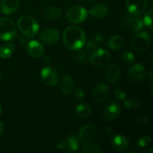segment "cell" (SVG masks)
<instances>
[{"instance_id": "cell-1", "label": "cell", "mask_w": 153, "mask_h": 153, "mask_svg": "<svg viewBox=\"0 0 153 153\" xmlns=\"http://www.w3.org/2000/svg\"><path fill=\"white\" fill-rule=\"evenodd\" d=\"M86 36L81 28L70 26L63 34V43L70 50H79L86 45Z\"/></svg>"}, {"instance_id": "cell-2", "label": "cell", "mask_w": 153, "mask_h": 153, "mask_svg": "<svg viewBox=\"0 0 153 153\" xmlns=\"http://www.w3.org/2000/svg\"><path fill=\"white\" fill-rule=\"evenodd\" d=\"M19 31L28 37H32L39 31V24L35 19L29 16H24L17 21Z\"/></svg>"}, {"instance_id": "cell-3", "label": "cell", "mask_w": 153, "mask_h": 153, "mask_svg": "<svg viewBox=\"0 0 153 153\" xmlns=\"http://www.w3.org/2000/svg\"><path fill=\"white\" fill-rule=\"evenodd\" d=\"M16 36V28L11 19L3 17L0 19V39L4 41L13 40Z\"/></svg>"}, {"instance_id": "cell-4", "label": "cell", "mask_w": 153, "mask_h": 153, "mask_svg": "<svg viewBox=\"0 0 153 153\" xmlns=\"http://www.w3.org/2000/svg\"><path fill=\"white\" fill-rule=\"evenodd\" d=\"M111 54L106 49L102 48L94 50L89 58L91 65L97 68H101L107 66L111 61Z\"/></svg>"}, {"instance_id": "cell-5", "label": "cell", "mask_w": 153, "mask_h": 153, "mask_svg": "<svg viewBox=\"0 0 153 153\" xmlns=\"http://www.w3.org/2000/svg\"><path fill=\"white\" fill-rule=\"evenodd\" d=\"M151 43V37L146 31H139L131 41V47L134 52H142L146 50Z\"/></svg>"}, {"instance_id": "cell-6", "label": "cell", "mask_w": 153, "mask_h": 153, "mask_svg": "<svg viewBox=\"0 0 153 153\" xmlns=\"http://www.w3.org/2000/svg\"><path fill=\"white\" fill-rule=\"evenodd\" d=\"M67 20L71 23L79 24L85 21L88 17V11L82 6H72L66 13Z\"/></svg>"}, {"instance_id": "cell-7", "label": "cell", "mask_w": 153, "mask_h": 153, "mask_svg": "<svg viewBox=\"0 0 153 153\" xmlns=\"http://www.w3.org/2000/svg\"><path fill=\"white\" fill-rule=\"evenodd\" d=\"M120 24L123 28L132 31L137 32L143 28V21L137 17L136 15L126 14L124 15L120 20Z\"/></svg>"}, {"instance_id": "cell-8", "label": "cell", "mask_w": 153, "mask_h": 153, "mask_svg": "<svg viewBox=\"0 0 153 153\" xmlns=\"http://www.w3.org/2000/svg\"><path fill=\"white\" fill-rule=\"evenodd\" d=\"M128 75L132 83L141 84L144 82L146 78V69L141 64L137 63L130 67Z\"/></svg>"}, {"instance_id": "cell-9", "label": "cell", "mask_w": 153, "mask_h": 153, "mask_svg": "<svg viewBox=\"0 0 153 153\" xmlns=\"http://www.w3.org/2000/svg\"><path fill=\"white\" fill-rule=\"evenodd\" d=\"M40 77L43 83L49 86H55L59 80L58 71L52 67H43L40 72Z\"/></svg>"}, {"instance_id": "cell-10", "label": "cell", "mask_w": 153, "mask_h": 153, "mask_svg": "<svg viewBox=\"0 0 153 153\" xmlns=\"http://www.w3.org/2000/svg\"><path fill=\"white\" fill-rule=\"evenodd\" d=\"M127 10L131 14L138 15L141 14L147 7L146 0H126V1Z\"/></svg>"}, {"instance_id": "cell-11", "label": "cell", "mask_w": 153, "mask_h": 153, "mask_svg": "<svg viewBox=\"0 0 153 153\" xmlns=\"http://www.w3.org/2000/svg\"><path fill=\"white\" fill-rule=\"evenodd\" d=\"M59 32L55 28H48L43 29L39 33V39L46 44H54L59 40Z\"/></svg>"}, {"instance_id": "cell-12", "label": "cell", "mask_w": 153, "mask_h": 153, "mask_svg": "<svg viewBox=\"0 0 153 153\" xmlns=\"http://www.w3.org/2000/svg\"><path fill=\"white\" fill-rule=\"evenodd\" d=\"M97 137V128L93 125H86L82 127L79 132L78 138L82 143L91 142Z\"/></svg>"}, {"instance_id": "cell-13", "label": "cell", "mask_w": 153, "mask_h": 153, "mask_svg": "<svg viewBox=\"0 0 153 153\" xmlns=\"http://www.w3.org/2000/svg\"><path fill=\"white\" fill-rule=\"evenodd\" d=\"M110 96V88L107 85L100 84L94 88L93 91V98L98 103L104 102Z\"/></svg>"}, {"instance_id": "cell-14", "label": "cell", "mask_w": 153, "mask_h": 153, "mask_svg": "<svg viewBox=\"0 0 153 153\" xmlns=\"http://www.w3.org/2000/svg\"><path fill=\"white\" fill-rule=\"evenodd\" d=\"M121 112V107L119 103L112 102L108 103L105 108L103 111V116L106 120H114L120 116Z\"/></svg>"}, {"instance_id": "cell-15", "label": "cell", "mask_w": 153, "mask_h": 153, "mask_svg": "<svg viewBox=\"0 0 153 153\" xmlns=\"http://www.w3.org/2000/svg\"><path fill=\"white\" fill-rule=\"evenodd\" d=\"M120 77V67L115 64H108L105 70V78L109 83H114Z\"/></svg>"}, {"instance_id": "cell-16", "label": "cell", "mask_w": 153, "mask_h": 153, "mask_svg": "<svg viewBox=\"0 0 153 153\" xmlns=\"http://www.w3.org/2000/svg\"><path fill=\"white\" fill-rule=\"evenodd\" d=\"M129 142L128 140L121 134H117L112 137L111 140V146L114 150L122 152L128 149Z\"/></svg>"}, {"instance_id": "cell-17", "label": "cell", "mask_w": 153, "mask_h": 153, "mask_svg": "<svg viewBox=\"0 0 153 153\" xmlns=\"http://www.w3.org/2000/svg\"><path fill=\"white\" fill-rule=\"evenodd\" d=\"M19 6V0H1L0 10L4 14H12L17 10Z\"/></svg>"}, {"instance_id": "cell-18", "label": "cell", "mask_w": 153, "mask_h": 153, "mask_svg": "<svg viewBox=\"0 0 153 153\" xmlns=\"http://www.w3.org/2000/svg\"><path fill=\"white\" fill-rule=\"evenodd\" d=\"M28 52L34 58H41L44 55L45 49L43 45L37 40H31L28 43Z\"/></svg>"}, {"instance_id": "cell-19", "label": "cell", "mask_w": 153, "mask_h": 153, "mask_svg": "<svg viewBox=\"0 0 153 153\" xmlns=\"http://www.w3.org/2000/svg\"><path fill=\"white\" fill-rule=\"evenodd\" d=\"M89 14L97 19L104 18L108 14V8L104 4H97L90 9Z\"/></svg>"}, {"instance_id": "cell-20", "label": "cell", "mask_w": 153, "mask_h": 153, "mask_svg": "<svg viewBox=\"0 0 153 153\" xmlns=\"http://www.w3.org/2000/svg\"><path fill=\"white\" fill-rule=\"evenodd\" d=\"M73 88H74V81L71 76L67 75L61 79L60 82V89L63 94L69 95L71 94Z\"/></svg>"}, {"instance_id": "cell-21", "label": "cell", "mask_w": 153, "mask_h": 153, "mask_svg": "<svg viewBox=\"0 0 153 153\" xmlns=\"http://www.w3.org/2000/svg\"><path fill=\"white\" fill-rule=\"evenodd\" d=\"M75 114L79 119H87L91 114V108L88 104L81 103L76 106Z\"/></svg>"}, {"instance_id": "cell-22", "label": "cell", "mask_w": 153, "mask_h": 153, "mask_svg": "<svg viewBox=\"0 0 153 153\" xmlns=\"http://www.w3.org/2000/svg\"><path fill=\"white\" fill-rule=\"evenodd\" d=\"M124 39L120 35H114L108 40V46L112 50H118L123 46Z\"/></svg>"}, {"instance_id": "cell-23", "label": "cell", "mask_w": 153, "mask_h": 153, "mask_svg": "<svg viewBox=\"0 0 153 153\" xmlns=\"http://www.w3.org/2000/svg\"><path fill=\"white\" fill-rule=\"evenodd\" d=\"M103 40H104V37L102 34L101 33H97L91 40H88L86 49L88 51H91L97 49L99 46H100L103 43Z\"/></svg>"}, {"instance_id": "cell-24", "label": "cell", "mask_w": 153, "mask_h": 153, "mask_svg": "<svg viewBox=\"0 0 153 153\" xmlns=\"http://www.w3.org/2000/svg\"><path fill=\"white\" fill-rule=\"evenodd\" d=\"M67 141V146H66V149H67L68 152H74L78 151L79 147V140L77 137L74 135L69 136Z\"/></svg>"}, {"instance_id": "cell-25", "label": "cell", "mask_w": 153, "mask_h": 153, "mask_svg": "<svg viewBox=\"0 0 153 153\" xmlns=\"http://www.w3.org/2000/svg\"><path fill=\"white\" fill-rule=\"evenodd\" d=\"M15 46L13 43H6V44L3 45L1 48H0V57L1 58H8L13 55V52H14Z\"/></svg>"}, {"instance_id": "cell-26", "label": "cell", "mask_w": 153, "mask_h": 153, "mask_svg": "<svg viewBox=\"0 0 153 153\" xmlns=\"http://www.w3.org/2000/svg\"><path fill=\"white\" fill-rule=\"evenodd\" d=\"M44 17L47 19H56L61 17V10L59 7H52L46 9L43 14Z\"/></svg>"}, {"instance_id": "cell-27", "label": "cell", "mask_w": 153, "mask_h": 153, "mask_svg": "<svg viewBox=\"0 0 153 153\" xmlns=\"http://www.w3.org/2000/svg\"><path fill=\"white\" fill-rule=\"evenodd\" d=\"M82 152L83 153H101L102 149H100V146L97 143L91 142L85 143V146L82 148Z\"/></svg>"}, {"instance_id": "cell-28", "label": "cell", "mask_w": 153, "mask_h": 153, "mask_svg": "<svg viewBox=\"0 0 153 153\" xmlns=\"http://www.w3.org/2000/svg\"><path fill=\"white\" fill-rule=\"evenodd\" d=\"M140 105V101L137 97H131L124 100V106L128 109H136Z\"/></svg>"}, {"instance_id": "cell-29", "label": "cell", "mask_w": 153, "mask_h": 153, "mask_svg": "<svg viewBox=\"0 0 153 153\" xmlns=\"http://www.w3.org/2000/svg\"><path fill=\"white\" fill-rule=\"evenodd\" d=\"M121 59L126 64H131L134 61L135 59V57L133 52H131V51L128 50H124L123 52L121 53Z\"/></svg>"}, {"instance_id": "cell-30", "label": "cell", "mask_w": 153, "mask_h": 153, "mask_svg": "<svg viewBox=\"0 0 153 153\" xmlns=\"http://www.w3.org/2000/svg\"><path fill=\"white\" fill-rule=\"evenodd\" d=\"M151 141H152V138L149 137V135H143L141 137H140L137 143V147L138 149H144V148L147 147L149 144H150Z\"/></svg>"}, {"instance_id": "cell-31", "label": "cell", "mask_w": 153, "mask_h": 153, "mask_svg": "<svg viewBox=\"0 0 153 153\" xmlns=\"http://www.w3.org/2000/svg\"><path fill=\"white\" fill-rule=\"evenodd\" d=\"M152 13L153 10H150L147 13H146V14L143 16V25H146L149 30H152Z\"/></svg>"}, {"instance_id": "cell-32", "label": "cell", "mask_w": 153, "mask_h": 153, "mask_svg": "<svg viewBox=\"0 0 153 153\" xmlns=\"http://www.w3.org/2000/svg\"><path fill=\"white\" fill-rule=\"evenodd\" d=\"M73 97H74L75 100H76V101H81V100L85 98V92L81 88H76L74 91Z\"/></svg>"}, {"instance_id": "cell-33", "label": "cell", "mask_w": 153, "mask_h": 153, "mask_svg": "<svg viewBox=\"0 0 153 153\" xmlns=\"http://www.w3.org/2000/svg\"><path fill=\"white\" fill-rule=\"evenodd\" d=\"M114 97L118 100H124L126 97V94L122 89H117L114 92Z\"/></svg>"}, {"instance_id": "cell-34", "label": "cell", "mask_w": 153, "mask_h": 153, "mask_svg": "<svg viewBox=\"0 0 153 153\" xmlns=\"http://www.w3.org/2000/svg\"><path fill=\"white\" fill-rule=\"evenodd\" d=\"M66 146H67V141L66 140H61L57 144V147L59 149H66Z\"/></svg>"}, {"instance_id": "cell-35", "label": "cell", "mask_w": 153, "mask_h": 153, "mask_svg": "<svg viewBox=\"0 0 153 153\" xmlns=\"http://www.w3.org/2000/svg\"><path fill=\"white\" fill-rule=\"evenodd\" d=\"M105 133L107 136H112L114 134L113 128L110 126H107L105 128Z\"/></svg>"}, {"instance_id": "cell-36", "label": "cell", "mask_w": 153, "mask_h": 153, "mask_svg": "<svg viewBox=\"0 0 153 153\" xmlns=\"http://www.w3.org/2000/svg\"><path fill=\"white\" fill-rule=\"evenodd\" d=\"M149 117L147 116V115H144V116L142 117L141 119V122L143 125H146V124L149 123Z\"/></svg>"}, {"instance_id": "cell-37", "label": "cell", "mask_w": 153, "mask_h": 153, "mask_svg": "<svg viewBox=\"0 0 153 153\" xmlns=\"http://www.w3.org/2000/svg\"><path fill=\"white\" fill-rule=\"evenodd\" d=\"M4 124L2 123L1 121H0V137H1V135L4 133Z\"/></svg>"}, {"instance_id": "cell-38", "label": "cell", "mask_w": 153, "mask_h": 153, "mask_svg": "<svg viewBox=\"0 0 153 153\" xmlns=\"http://www.w3.org/2000/svg\"><path fill=\"white\" fill-rule=\"evenodd\" d=\"M79 1L84 3H93L97 1V0H79Z\"/></svg>"}, {"instance_id": "cell-39", "label": "cell", "mask_w": 153, "mask_h": 153, "mask_svg": "<svg viewBox=\"0 0 153 153\" xmlns=\"http://www.w3.org/2000/svg\"><path fill=\"white\" fill-rule=\"evenodd\" d=\"M143 153H153V149H146L145 151H143Z\"/></svg>"}, {"instance_id": "cell-40", "label": "cell", "mask_w": 153, "mask_h": 153, "mask_svg": "<svg viewBox=\"0 0 153 153\" xmlns=\"http://www.w3.org/2000/svg\"><path fill=\"white\" fill-rule=\"evenodd\" d=\"M43 60H44V61H46V63H48L49 61V56H46L44 58H43Z\"/></svg>"}, {"instance_id": "cell-41", "label": "cell", "mask_w": 153, "mask_h": 153, "mask_svg": "<svg viewBox=\"0 0 153 153\" xmlns=\"http://www.w3.org/2000/svg\"><path fill=\"white\" fill-rule=\"evenodd\" d=\"M1 112H2V108H1V105H0V114H1Z\"/></svg>"}, {"instance_id": "cell-42", "label": "cell", "mask_w": 153, "mask_h": 153, "mask_svg": "<svg viewBox=\"0 0 153 153\" xmlns=\"http://www.w3.org/2000/svg\"><path fill=\"white\" fill-rule=\"evenodd\" d=\"M0 82H1V75H0Z\"/></svg>"}]
</instances>
